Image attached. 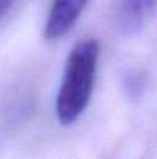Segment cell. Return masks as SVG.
<instances>
[{
    "mask_svg": "<svg viewBox=\"0 0 157 159\" xmlns=\"http://www.w3.org/2000/svg\"><path fill=\"white\" fill-rule=\"evenodd\" d=\"M156 0H122L118 25L124 35H134L146 25L152 16Z\"/></svg>",
    "mask_w": 157,
    "mask_h": 159,
    "instance_id": "3957f363",
    "label": "cell"
},
{
    "mask_svg": "<svg viewBox=\"0 0 157 159\" xmlns=\"http://www.w3.org/2000/svg\"><path fill=\"white\" fill-rule=\"evenodd\" d=\"M86 4L88 0H53L45 25V38L54 41L64 36L75 25Z\"/></svg>",
    "mask_w": 157,
    "mask_h": 159,
    "instance_id": "7a4b0ae2",
    "label": "cell"
},
{
    "mask_svg": "<svg viewBox=\"0 0 157 159\" xmlns=\"http://www.w3.org/2000/svg\"><path fill=\"white\" fill-rule=\"evenodd\" d=\"M14 2H15V0H0V20L10 10V7L14 4Z\"/></svg>",
    "mask_w": 157,
    "mask_h": 159,
    "instance_id": "277c9868",
    "label": "cell"
},
{
    "mask_svg": "<svg viewBox=\"0 0 157 159\" xmlns=\"http://www.w3.org/2000/svg\"><path fill=\"white\" fill-rule=\"evenodd\" d=\"M99 43L86 39L72 48L56 99V115L63 126L72 124L86 109L93 91Z\"/></svg>",
    "mask_w": 157,
    "mask_h": 159,
    "instance_id": "6da1fadb",
    "label": "cell"
}]
</instances>
